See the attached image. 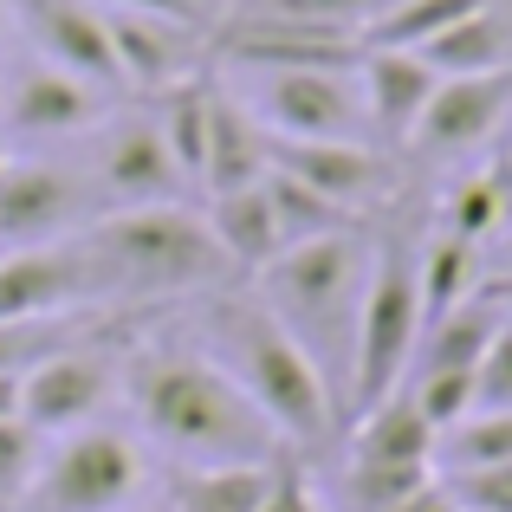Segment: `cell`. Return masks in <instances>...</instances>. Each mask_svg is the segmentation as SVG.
Wrapping results in <instances>:
<instances>
[{"instance_id":"6da1fadb","label":"cell","mask_w":512,"mask_h":512,"mask_svg":"<svg viewBox=\"0 0 512 512\" xmlns=\"http://www.w3.org/2000/svg\"><path fill=\"white\" fill-rule=\"evenodd\" d=\"M124 402L150 448L182 467H234V461H279L286 441L253 409V396L227 376L221 357L188 344H137L124 363Z\"/></svg>"},{"instance_id":"7a4b0ae2","label":"cell","mask_w":512,"mask_h":512,"mask_svg":"<svg viewBox=\"0 0 512 512\" xmlns=\"http://www.w3.org/2000/svg\"><path fill=\"white\" fill-rule=\"evenodd\" d=\"M85 253L104 286V305L188 299V292H214L234 279V260L221 253L208 214L182 208V201L104 214V221H91Z\"/></svg>"},{"instance_id":"3957f363","label":"cell","mask_w":512,"mask_h":512,"mask_svg":"<svg viewBox=\"0 0 512 512\" xmlns=\"http://www.w3.org/2000/svg\"><path fill=\"white\" fill-rule=\"evenodd\" d=\"M208 338L221 350L227 376L253 396V409L279 428V441L312 448L338 422V389L318 370V357L279 325V312L266 299H214L208 305Z\"/></svg>"},{"instance_id":"277c9868","label":"cell","mask_w":512,"mask_h":512,"mask_svg":"<svg viewBox=\"0 0 512 512\" xmlns=\"http://www.w3.org/2000/svg\"><path fill=\"white\" fill-rule=\"evenodd\" d=\"M370 253L376 247L363 240V227H338V234L286 247L260 273V299L318 357V370L338 376V383H350V344H357V305H363V279H370Z\"/></svg>"},{"instance_id":"5b68a950","label":"cell","mask_w":512,"mask_h":512,"mask_svg":"<svg viewBox=\"0 0 512 512\" xmlns=\"http://www.w3.org/2000/svg\"><path fill=\"white\" fill-rule=\"evenodd\" d=\"M415 344H422L415 247H402V240L389 234L383 247L370 253V279H363V305H357V344H350V383H344L350 422L402 389V376H409V363H415Z\"/></svg>"},{"instance_id":"8992f818","label":"cell","mask_w":512,"mask_h":512,"mask_svg":"<svg viewBox=\"0 0 512 512\" xmlns=\"http://www.w3.org/2000/svg\"><path fill=\"white\" fill-rule=\"evenodd\" d=\"M143 480H150V461H143L137 441L124 428L85 422L72 435H59V448L39 461L20 512H130Z\"/></svg>"},{"instance_id":"52a82bcc","label":"cell","mask_w":512,"mask_h":512,"mask_svg":"<svg viewBox=\"0 0 512 512\" xmlns=\"http://www.w3.org/2000/svg\"><path fill=\"white\" fill-rule=\"evenodd\" d=\"M85 305H104L85 240L0 253V325H46V318H72Z\"/></svg>"},{"instance_id":"ba28073f","label":"cell","mask_w":512,"mask_h":512,"mask_svg":"<svg viewBox=\"0 0 512 512\" xmlns=\"http://www.w3.org/2000/svg\"><path fill=\"white\" fill-rule=\"evenodd\" d=\"M124 389V363L98 344H65L20 376V422L39 435H72Z\"/></svg>"},{"instance_id":"9c48e42d","label":"cell","mask_w":512,"mask_h":512,"mask_svg":"<svg viewBox=\"0 0 512 512\" xmlns=\"http://www.w3.org/2000/svg\"><path fill=\"white\" fill-rule=\"evenodd\" d=\"M208 52L247 72H350L363 59L357 33L331 26H299V20H260V13H227L208 33Z\"/></svg>"},{"instance_id":"30bf717a","label":"cell","mask_w":512,"mask_h":512,"mask_svg":"<svg viewBox=\"0 0 512 512\" xmlns=\"http://www.w3.org/2000/svg\"><path fill=\"white\" fill-rule=\"evenodd\" d=\"M253 117L273 143H338L357 137L363 98L350 72H260Z\"/></svg>"},{"instance_id":"8fae6325","label":"cell","mask_w":512,"mask_h":512,"mask_svg":"<svg viewBox=\"0 0 512 512\" xmlns=\"http://www.w3.org/2000/svg\"><path fill=\"white\" fill-rule=\"evenodd\" d=\"M512 111V72H467V78H441L435 98H428L422 124L409 130V143L435 163H454V156H474L500 137Z\"/></svg>"},{"instance_id":"7c38bea8","label":"cell","mask_w":512,"mask_h":512,"mask_svg":"<svg viewBox=\"0 0 512 512\" xmlns=\"http://www.w3.org/2000/svg\"><path fill=\"white\" fill-rule=\"evenodd\" d=\"M26 20V33L39 39L46 65L85 78L98 91H117L124 72H117V52H111V20H104L98 0H13Z\"/></svg>"},{"instance_id":"4fadbf2b","label":"cell","mask_w":512,"mask_h":512,"mask_svg":"<svg viewBox=\"0 0 512 512\" xmlns=\"http://www.w3.org/2000/svg\"><path fill=\"white\" fill-rule=\"evenodd\" d=\"M273 169L299 175L305 188H318V195H325L331 208H344L350 221L396 188L389 156L370 150V143H357V137H338V143H273Z\"/></svg>"},{"instance_id":"5bb4252c","label":"cell","mask_w":512,"mask_h":512,"mask_svg":"<svg viewBox=\"0 0 512 512\" xmlns=\"http://www.w3.org/2000/svg\"><path fill=\"white\" fill-rule=\"evenodd\" d=\"M111 20V52H117V72H124L130 91H175L188 78H201V52H208V33L195 26H175L156 20V13H124V7H104Z\"/></svg>"},{"instance_id":"9a60e30c","label":"cell","mask_w":512,"mask_h":512,"mask_svg":"<svg viewBox=\"0 0 512 512\" xmlns=\"http://www.w3.org/2000/svg\"><path fill=\"white\" fill-rule=\"evenodd\" d=\"M85 208V182L59 163H7L0 169V247H46Z\"/></svg>"},{"instance_id":"2e32d148","label":"cell","mask_w":512,"mask_h":512,"mask_svg":"<svg viewBox=\"0 0 512 512\" xmlns=\"http://www.w3.org/2000/svg\"><path fill=\"white\" fill-rule=\"evenodd\" d=\"M98 182L111 188L124 208H156V201H175L188 188V175L175 169L156 117H124V124L104 130L98 150Z\"/></svg>"},{"instance_id":"e0dca14e","label":"cell","mask_w":512,"mask_h":512,"mask_svg":"<svg viewBox=\"0 0 512 512\" xmlns=\"http://www.w3.org/2000/svg\"><path fill=\"white\" fill-rule=\"evenodd\" d=\"M98 111H104V91L59 72V65H26L7 85V124L20 137H72V130L98 124Z\"/></svg>"},{"instance_id":"ac0fdd59","label":"cell","mask_w":512,"mask_h":512,"mask_svg":"<svg viewBox=\"0 0 512 512\" xmlns=\"http://www.w3.org/2000/svg\"><path fill=\"white\" fill-rule=\"evenodd\" d=\"M435 85H441V72L422 52H363L357 59V98L383 137H409L422 124Z\"/></svg>"},{"instance_id":"d6986e66","label":"cell","mask_w":512,"mask_h":512,"mask_svg":"<svg viewBox=\"0 0 512 512\" xmlns=\"http://www.w3.org/2000/svg\"><path fill=\"white\" fill-rule=\"evenodd\" d=\"M273 169V137L260 130V117L247 111L240 98H227L214 85L208 98V169H201V188L208 195H234V188H253L266 182Z\"/></svg>"},{"instance_id":"ffe728a7","label":"cell","mask_w":512,"mask_h":512,"mask_svg":"<svg viewBox=\"0 0 512 512\" xmlns=\"http://www.w3.org/2000/svg\"><path fill=\"white\" fill-rule=\"evenodd\" d=\"M441 435L422 409H415L409 389L383 396L376 409H363L350 422V461H376V467H435Z\"/></svg>"},{"instance_id":"44dd1931","label":"cell","mask_w":512,"mask_h":512,"mask_svg":"<svg viewBox=\"0 0 512 512\" xmlns=\"http://www.w3.org/2000/svg\"><path fill=\"white\" fill-rule=\"evenodd\" d=\"M201 214H208L221 253L234 260V273H253V279H260L266 266L286 253V227H279V214H273L266 182L234 188V195H208V208H201Z\"/></svg>"},{"instance_id":"7402d4cb","label":"cell","mask_w":512,"mask_h":512,"mask_svg":"<svg viewBox=\"0 0 512 512\" xmlns=\"http://www.w3.org/2000/svg\"><path fill=\"white\" fill-rule=\"evenodd\" d=\"M441 78H467V72H512V7L506 0H480L461 26L435 39L422 52Z\"/></svg>"},{"instance_id":"603a6c76","label":"cell","mask_w":512,"mask_h":512,"mask_svg":"<svg viewBox=\"0 0 512 512\" xmlns=\"http://www.w3.org/2000/svg\"><path fill=\"white\" fill-rule=\"evenodd\" d=\"M415 286H422V331L435 318H448L454 305H467L487 273H480V247L461 234H435L428 247H415Z\"/></svg>"},{"instance_id":"cb8c5ba5","label":"cell","mask_w":512,"mask_h":512,"mask_svg":"<svg viewBox=\"0 0 512 512\" xmlns=\"http://www.w3.org/2000/svg\"><path fill=\"white\" fill-rule=\"evenodd\" d=\"M279 461H234V467H182L169 512H260L273 493Z\"/></svg>"},{"instance_id":"d4e9b609","label":"cell","mask_w":512,"mask_h":512,"mask_svg":"<svg viewBox=\"0 0 512 512\" xmlns=\"http://www.w3.org/2000/svg\"><path fill=\"white\" fill-rule=\"evenodd\" d=\"M480 0H396L363 26V52H428L448 26H461Z\"/></svg>"},{"instance_id":"484cf974","label":"cell","mask_w":512,"mask_h":512,"mask_svg":"<svg viewBox=\"0 0 512 512\" xmlns=\"http://www.w3.org/2000/svg\"><path fill=\"white\" fill-rule=\"evenodd\" d=\"M208 98H214L208 78H188V85L163 91V117H156V130H163L175 169L188 175V188L201 182V169H208Z\"/></svg>"},{"instance_id":"4316f807","label":"cell","mask_w":512,"mask_h":512,"mask_svg":"<svg viewBox=\"0 0 512 512\" xmlns=\"http://www.w3.org/2000/svg\"><path fill=\"white\" fill-rule=\"evenodd\" d=\"M512 208V169H480L467 182H454V195L441 201V234H461V240H493Z\"/></svg>"},{"instance_id":"83f0119b","label":"cell","mask_w":512,"mask_h":512,"mask_svg":"<svg viewBox=\"0 0 512 512\" xmlns=\"http://www.w3.org/2000/svg\"><path fill=\"white\" fill-rule=\"evenodd\" d=\"M266 195H273V214H279V227H286V247L318 240V234H338V227H357L344 208H331L318 188H305L299 175H286V169H266Z\"/></svg>"},{"instance_id":"f1b7e54d","label":"cell","mask_w":512,"mask_h":512,"mask_svg":"<svg viewBox=\"0 0 512 512\" xmlns=\"http://www.w3.org/2000/svg\"><path fill=\"white\" fill-rule=\"evenodd\" d=\"M396 0H234V13H260V20H299V26H331V33H357L389 13Z\"/></svg>"},{"instance_id":"f546056e","label":"cell","mask_w":512,"mask_h":512,"mask_svg":"<svg viewBox=\"0 0 512 512\" xmlns=\"http://www.w3.org/2000/svg\"><path fill=\"white\" fill-rule=\"evenodd\" d=\"M435 487V467H376V461H344V493L357 512H389Z\"/></svg>"},{"instance_id":"4dcf8cb0","label":"cell","mask_w":512,"mask_h":512,"mask_svg":"<svg viewBox=\"0 0 512 512\" xmlns=\"http://www.w3.org/2000/svg\"><path fill=\"white\" fill-rule=\"evenodd\" d=\"M441 454H448V474L454 467H500V461H512V409L454 422L448 435H441Z\"/></svg>"},{"instance_id":"1f68e13d","label":"cell","mask_w":512,"mask_h":512,"mask_svg":"<svg viewBox=\"0 0 512 512\" xmlns=\"http://www.w3.org/2000/svg\"><path fill=\"white\" fill-rule=\"evenodd\" d=\"M39 461H46V448H39V428L20 422V415H0V506H7V500H26Z\"/></svg>"},{"instance_id":"d6a6232c","label":"cell","mask_w":512,"mask_h":512,"mask_svg":"<svg viewBox=\"0 0 512 512\" xmlns=\"http://www.w3.org/2000/svg\"><path fill=\"white\" fill-rule=\"evenodd\" d=\"M441 487H448V500L461 512H512V461H500V467H454Z\"/></svg>"},{"instance_id":"836d02e7","label":"cell","mask_w":512,"mask_h":512,"mask_svg":"<svg viewBox=\"0 0 512 512\" xmlns=\"http://www.w3.org/2000/svg\"><path fill=\"white\" fill-rule=\"evenodd\" d=\"M493 409H512V318L493 331L487 357L474 370V415H493Z\"/></svg>"},{"instance_id":"e575fe53","label":"cell","mask_w":512,"mask_h":512,"mask_svg":"<svg viewBox=\"0 0 512 512\" xmlns=\"http://www.w3.org/2000/svg\"><path fill=\"white\" fill-rule=\"evenodd\" d=\"M260 512H325V500L312 493V480L299 474V461L292 454H279V467H273V493H266V506Z\"/></svg>"},{"instance_id":"d590c367","label":"cell","mask_w":512,"mask_h":512,"mask_svg":"<svg viewBox=\"0 0 512 512\" xmlns=\"http://www.w3.org/2000/svg\"><path fill=\"white\" fill-rule=\"evenodd\" d=\"M98 7L156 13V20H175V26H195V33H214V7H208V0H98Z\"/></svg>"},{"instance_id":"8d00e7d4","label":"cell","mask_w":512,"mask_h":512,"mask_svg":"<svg viewBox=\"0 0 512 512\" xmlns=\"http://www.w3.org/2000/svg\"><path fill=\"white\" fill-rule=\"evenodd\" d=\"M389 512H461V506H454V500H448V487L435 480V487H422L415 500H402V506H389Z\"/></svg>"},{"instance_id":"74e56055","label":"cell","mask_w":512,"mask_h":512,"mask_svg":"<svg viewBox=\"0 0 512 512\" xmlns=\"http://www.w3.org/2000/svg\"><path fill=\"white\" fill-rule=\"evenodd\" d=\"M0 415H20V376H0Z\"/></svg>"},{"instance_id":"f35d334b","label":"cell","mask_w":512,"mask_h":512,"mask_svg":"<svg viewBox=\"0 0 512 512\" xmlns=\"http://www.w3.org/2000/svg\"><path fill=\"white\" fill-rule=\"evenodd\" d=\"M487 292H493V299H500V312L512 318V279H493V286H487Z\"/></svg>"},{"instance_id":"ab89813d","label":"cell","mask_w":512,"mask_h":512,"mask_svg":"<svg viewBox=\"0 0 512 512\" xmlns=\"http://www.w3.org/2000/svg\"><path fill=\"white\" fill-rule=\"evenodd\" d=\"M7 7H13V0H0V20H7Z\"/></svg>"},{"instance_id":"60d3db41","label":"cell","mask_w":512,"mask_h":512,"mask_svg":"<svg viewBox=\"0 0 512 512\" xmlns=\"http://www.w3.org/2000/svg\"><path fill=\"white\" fill-rule=\"evenodd\" d=\"M130 512H137V506H130ZM150 512H169V506H150Z\"/></svg>"},{"instance_id":"b9f144b4","label":"cell","mask_w":512,"mask_h":512,"mask_svg":"<svg viewBox=\"0 0 512 512\" xmlns=\"http://www.w3.org/2000/svg\"><path fill=\"white\" fill-rule=\"evenodd\" d=\"M0 169H7V156H0Z\"/></svg>"},{"instance_id":"7bdbcfd3","label":"cell","mask_w":512,"mask_h":512,"mask_svg":"<svg viewBox=\"0 0 512 512\" xmlns=\"http://www.w3.org/2000/svg\"><path fill=\"white\" fill-rule=\"evenodd\" d=\"M506 279H512V266H506Z\"/></svg>"}]
</instances>
